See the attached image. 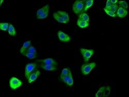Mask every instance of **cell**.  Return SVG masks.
<instances>
[{"label":"cell","instance_id":"obj_1","mask_svg":"<svg viewBox=\"0 0 129 97\" xmlns=\"http://www.w3.org/2000/svg\"><path fill=\"white\" fill-rule=\"evenodd\" d=\"M95 67H96L95 62H86V64H83L81 66L82 73L84 75H88Z\"/></svg>","mask_w":129,"mask_h":97},{"label":"cell","instance_id":"obj_2","mask_svg":"<svg viewBox=\"0 0 129 97\" xmlns=\"http://www.w3.org/2000/svg\"><path fill=\"white\" fill-rule=\"evenodd\" d=\"M83 2L84 1L77 0V1H76L73 3L72 9L74 14L78 15L81 13H83V12L84 11V10L85 6V4Z\"/></svg>","mask_w":129,"mask_h":97},{"label":"cell","instance_id":"obj_3","mask_svg":"<svg viewBox=\"0 0 129 97\" xmlns=\"http://www.w3.org/2000/svg\"><path fill=\"white\" fill-rule=\"evenodd\" d=\"M38 67V64H37V62L28 63L26 67V69H25V77L27 79L29 74L32 72L37 70Z\"/></svg>","mask_w":129,"mask_h":97},{"label":"cell","instance_id":"obj_4","mask_svg":"<svg viewBox=\"0 0 129 97\" xmlns=\"http://www.w3.org/2000/svg\"><path fill=\"white\" fill-rule=\"evenodd\" d=\"M80 51L83 58H84V62H88L90 58L93 55L94 53V50L93 49L81 48Z\"/></svg>","mask_w":129,"mask_h":97},{"label":"cell","instance_id":"obj_5","mask_svg":"<svg viewBox=\"0 0 129 97\" xmlns=\"http://www.w3.org/2000/svg\"><path fill=\"white\" fill-rule=\"evenodd\" d=\"M23 83L20 79L16 77H12L9 80V86L12 90L17 89L22 85Z\"/></svg>","mask_w":129,"mask_h":97},{"label":"cell","instance_id":"obj_6","mask_svg":"<svg viewBox=\"0 0 129 97\" xmlns=\"http://www.w3.org/2000/svg\"><path fill=\"white\" fill-rule=\"evenodd\" d=\"M40 73H41L40 71L38 70H37L34 71V72H33L31 73H30V74H29L28 78H27L28 83L29 84H31L33 82L35 81L36 79L39 77Z\"/></svg>","mask_w":129,"mask_h":97},{"label":"cell","instance_id":"obj_7","mask_svg":"<svg viewBox=\"0 0 129 97\" xmlns=\"http://www.w3.org/2000/svg\"><path fill=\"white\" fill-rule=\"evenodd\" d=\"M57 34L60 40L62 42H64V43H68V42L71 40V37L63 31H58Z\"/></svg>","mask_w":129,"mask_h":97},{"label":"cell","instance_id":"obj_8","mask_svg":"<svg viewBox=\"0 0 129 97\" xmlns=\"http://www.w3.org/2000/svg\"><path fill=\"white\" fill-rule=\"evenodd\" d=\"M36 62L44 65H50L55 66H57L58 65V64L56 61L52 58H47V59H44V60H39L38 61H36Z\"/></svg>","mask_w":129,"mask_h":97},{"label":"cell","instance_id":"obj_9","mask_svg":"<svg viewBox=\"0 0 129 97\" xmlns=\"http://www.w3.org/2000/svg\"><path fill=\"white\" fill-rule=\"evenodd\" d=\"M55 14L57 16H59V17L64 19L66 22L67 23L69 22V16L67 12H66V11H64L59 10V11L55 12Z\"/></svg>","mask_w":129,"mask_h":97},{"label":"cell","instance_id":"obj_10","mask_svg":"<svg viewBox=\"0 0 129 97\" xmlns=\"http://www.w3.org/2000/svg\"><path fill=\"white\" fill-rule=\"evenodd\" d=\"M128 14V10L127 9H124L121 7H119L118 9L116 12V16L118 17L119 18H124L126 17Z\"/></svg>","mask_w":129,"mask_h":97},{"label":"cell","instance_id":"obj_11","mask_svg":"<svg viewBox=\"0 0 129 97\" xmlns=\"http://www.w3.org/2000/svg\"><path fill=\"white\" fill-rule=\"evenodd\" d=\"M40 68L47 71H55L57 69L56 66L50 65H44L42 64H40Z\"/></svg>","mask_w":129,"mask_h":97},{"label":"cell","instance_id":"obj_12","mask_svg":"<svg viewBox=\"0 0 129 97\" xmlns=\"http://www.w3.org/2000/svg\"><path fill=\"white\" fill-rule=\"evenodd\" d=\"M49 9H50V6L49 4H47V5H45L44 6H43V7H42L40 9H39V10H37V17H38L39 16H40V15L43 14L45 12H47V11H49Z\"/></svg>","mask_w":129,"mask_h":97},{"label":"cell","instance_id":"obj_13","mask_svg":"<svg viewBox=\"0 0 129 97\" xmlns=\"http://www.w3.org/2000/svg\"><path fill=\"white\" fill-rule=\"evenodd\" d=\"M77 25L78 27H80L81 28H85L89 26V22L78 19L77 21Z\"/></svg>","mask_w":129,"mask_h":97},{"label":"cell","instance_id":"obj_14","mask_svg":"<svg viewBox=\"0 0 129 97\" xmlns=\"http://www.w3.org/2000/svg\"><path fill=\"white\" fill-rule=\"evenodd\" d=\"M31 41L30 40L24 42L23 44L22 48L20 49V53L23 54L25 52H26V51L31 45Z\"/></svg>","mask_w":129,"mask_h":97},{"label":"cell","instance_id":"obj_15","mask_svg":"<svg viewBox=\"0 0 129 97\" xmlns=\"http://www.w3.org/2000/svg\"><path fill=\"white\" fill-rule=\"evenodd\" d=\"M78 19L85 21L87 22H89V16L87 15L86 12H83V13L81 14L80 15H79Z\"/></svg>","mask_w":129,"mask_h":97},{"label":"cell","instance_id":"obj_16","mask_svg":"<svg viewBox=\"0 0 129 97\" xmlns=\"http://www.w3.org/2000/svg\"><path fill=\"white\" fill-rule=\"evenodd\" d=\"M8 32L9 34L12 36H15L16 35V31L15 27L14 26V25L9 24V26L8 29Z\"/></svg>","mask_w":129,"mask_h":97},{"label":"cell","instance_id":"obj_17","mask_svg":"<svg viewBox=\"0 0 129 97\" xmlns=\"http://www.w3.org/2000/svg\"><path fill=\"white\" fill-rule=\"evenodd\" d=\"M85 2V6H84V11H86L93 5L94 1H93V0H89V1H86Z\"/></svg>","mask_w":129,"mask_h":97},{"label":"cell","instance_id":"obj_18","mask_svg":"<svg viewBox=\"0 0 129 97\" xmlns=\"http://www.w3.org/2000/svg\"><path fill=\"white\" fill-rule=\"evenodd\" d=\"M9 26V24L7 22H4L0 24V29H1V30L3 31H8Z\"/></svg>","mask_w":129,"mask_h":97},{"label":"cell","instance_id":"obj_19","mask_svg":"<svg viewBox=\"0 0 129 97\" xmlns=\"http://www.w3.org/2000/svg\"><path fill=\"white\" fill-rule=\"evenodd\" d=\"M22 55H23L27 57L28 58L31 59V60H32V59H35V58L37 57V54H33V53L24 52Z\"/></svg>","mask_w":129,"mask_h":97},{"label":"cell","instance_id":"obj_20","mask_svg":"<svg viewBox=\"0 0 129 97\" xmlns=\"http://www.w3.org/2000/svg\"><path fill=\"white\" fill-rule=\"evenodd\" d=\"M110 93H111V87L110 86H107L105 87L104 90L102 97H107L110 95Z\"/></svg>","mask_w":129,"mask_h":97},{"label":"cell","instance_id":"obj_21","mask_svg":"<svg viewBox=\"0 0 129 97\" xmlns=\"http://www.w3.org/2000/svg\"><path fill=\"white\" fill-rule=\"evenodd\" d=\"M25 52H27V53H33V54H37V51H36V49H35V47H33L32 45H30V47H28V48L26 51Z\"/></svg>","mask_w":129,"mask_h":97},{"label":"cell","instance_id":"obj_22","mask_svg":"<svg viewBox=\"0 0 129 97\" xmlns=\"http://www.w3.org/2000/svg\"><path fill=\"white\" fill-rule=\"evenodd\" d=\"M71 71L70 68H64L61 71V73L60 74V77H63V76H65V75H67L69 74Z\"/></svg>","mask_w":129,"mask_h":97},{"label":"cell","instance_id":"obj_23","mask_svg":"<svg viewBox=\"0 0 129 97\" xmlns=\"http://www.w3.org/2000/svg\"><path fill=\"white\" fill-rule=\"evenodd\" d=\"M53 16L54 18V19L57 21H58L59 23H65V24H66V23H67L65 21L64 19H63L62 18L59 17V16H57L55 14V12L53 14Z\"/></svg>","mask_w":129,"mask_h":97},{"label":"cell","instance_id":"obj_24","mask_svg":"<svg viewBox=\"0 0 129 97\" xmlns=\"http://www.w3.org/2000/svg\"><path fill=\"white\" fill-rule=\"evenodd\" d=\"M119 8V6L117 5V4H112V6H111V7L110 8V9L109 10L112 11V12H114V13H115V12H117L118 9Z\"/></svg>","mask_w":129,"mask_h":97},{"label":"cell","instance_id":"obj_25","mask_svg":"<svg viewBox=\"0 0 129 97\" xmlns=\"http://www.w3.org/2000/svg\"><path fill=\"white\" fill-rule=\"evenodd\" d=\"M105 87L103 86V87H101L100 89L98 90V91H97V92L95 94V97H102V95H103V92L104 90Z\"/></svg>","mask_w":129,"mask_h":97},{"label":"cell","instance_id":"obj_26","mask_svg":"<svg viewBox=\"0 0 129 97\" xmlns=\"http://www.w3.org/2000/svg\"><path fill=\"white\" fill-rule=\"evenodd\" d=\"M72 74L71 72L69 74L67 75H65V76H63V77H60V79L61 80V81H63V82H64L65 84L67 83V81L68 79H69V77L70 75Z\"/></svg>","mask_w":129,"mask_h":97},{"label":"cell","instance_id":"obj_27","mask_svg":"<svg viewBox=\"0 0 129 97\" xmlns=\"http://www.w3.org/2000/svg\"><path fill=\"white\" fill-rule=\"evenodd\" d=\"M103 10H104V11L105 12V13L107 15H109L111 17H117L116 16V15L115 13H114V12H112V11L109 10V9H105V8H104L103 9Z\"/></svg>","mask_w":129,"mask_h":97},{"label":"cell","instance_id":"obj_28","mask_svg":"<svg viewBox=\"0 0 129 97\" xmlns=\"http://www.w3.org/2000/svg\"><path fill=\"white\" fill-rule=\"evenodd\" d=\"M118 2V4H119L120 7H121L125 9H127V10L128 9V4L126 2H125V1H119Z\"/></svg>","mask_w":129,"mask_h":97},{"label":"cell","instance_id":"obj_29","mask_svg":"<svg viewBox=\"0 0 129 97\" xmlns=\"http://www.w3.org/2000/svg\"><path fill=\"white\" fill-rule=\"evenodd\" d=\"M67 85L68 86H72L73 85V77H72V74H71L70 75V77L69 79H68L67 82L66 83Z\"/></svg>","mask_w":129,"mask_h":97},{"label":"cell","instance_id":"obj_30","mask_svg":"<svg viewBox=\"0 0 129 97\" xmlns=\"http://www.w3.org/2000/svg\"><path fill=\"white\" fill-rule=\"evenodd\" d=\"M49 12V11L45 12H44V13L40 15V16H39L38 17H37V19H43L46 18L47 17H48V16Z\"/></svg>","mask_w":129,"mask_h":97},{"label":"cell","instance_id":"obj_31","mask_svg":"<svg viewBox=\"0 0 129 97\" xmlns=\"http://www.w3.org/2000/svg\"><path fill=\"white\" fill-rule=\"evenodd\" d=\"M112 4L111 3V1H110V0H108V1H107L106 2V6H105V9H109L111 7V6H112Z\"/></svg>","mask_w":129,"mask_h":97},{"label":"cell","instance_id":"obj_32","mask_svg":"<svg viewBox=\"0 0 129 97\" xmlns=\"http://www.w3.org/2000/svg\"><path fill=\"white\" fill-rule=\"evenodd\" d=\"M111 1V3L112 4H117V3H118V1L117 0H112Z\"/></svg>","mask_w":129,"mask_h":97},{"label":"cell","instance_id":"obj_33","mask_svg":"<svg viewBox=\"0 0 129 97\" xmlns=\"http://www.w3.org/2000/svg\"><path fill=\"white\" fill-rule=\"evenodd\" d=\"M3 2H4L3 0H1V4H0V5H2V3H3Z\"/></svg>","mask_w":129,"mask_h":97}]
</instances>
